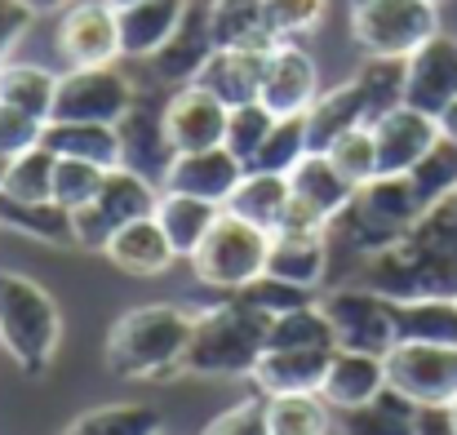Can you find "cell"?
<instances>
[{"label":"cell","instance_id":"8","mask_svg":"<svg viewBox=\"0 0 457 435\" xmlns=\"http://www.w3.org/2000/svg\"><path fill=\"white\" fill-rule=\"evenodd\" d=\"M155 200H160V187L152 178L116 164L107 169L98 196L80 209H71V236H76V249H89V254H103L112 245V236L138 218L155 213Z\"/></svg>","mask_w":457,"mask_h":435},{"label":"cell","instance_id":"41","mask_svg":"<svg viewBox=\"0 0 457 435\" xmlns=\"http://www.w3.org/2000/svg\"><path fill=\"white\" fill-rule=\"evenodd\" d=\"M311 151V134H306V116H276V130L267 134L262 151L253 155L249 169H271V173H289L298 160Z\"/></svg>","mask_w":457,"mask_h":435},{"label":"cell","instance_id":"55","mask_svg":"<svg viewBox=\"0 0 457 435\" xmlns=\"http://www.w3.org/2000/svg\"><path fill=\"white\" fill-rule=\"evenodd\" d=\"M112 9H125V4H138V0H107Z\"/></svg>","mask_w":457,"mask_h":435},{"label":"cell","instance_id":"23","mask_svg":"<svg viewBox=\"0 0 457 435\" xmlns=\"http://www.w3.org/2000/svg\"><path fill=\"white\" fill-rule=\"evenodd\" d=\"M227 205H213V200H200V196H187V191H164L160 187V200H155V222L164 227L169 245L178 258L191 263V254L204 245V236L213 231V222L222 218Z\"/></svg>","mask_w":457,"mask_h":435},{"label":"cell","instance_id":"11","mask_svg":"<svg viewBox=\"0 0 457 435\" xmlns=\"http://www.w3.org/2000/svg\"><path fill=\"white\" fill-rule=\"evenodd\" d=\"M134 107V85L129 76L112 67H67L58 76V98L49 121H94V125H116Z\"/></svg>","mask_w":457,"mask_h":435},{"label":"cell","instance_id":"28","mask_svg":"<svg viewBox=\"0 0 457 435\" xmlns=\"http://www.w3.org/2000/svg\"><path fill=\"white\" fill-rule=\"evenodd\" d=\"M120 13V49L125 58H152L155 49L169 45V36L178 31L187 0H138L116 9Z\"/></svg>","mask_w":457,"mask_h":435},{"label":"cell","instance_id":"54","mask_svg":"<svg viewBox=\"0 0 457 435\" xmlns=\"http://www.w3.org/2000/svg\"><path fill=\"white\" fill-rule=\"evenodd\" d=\"M4 178H9V155H0V191H4Z\"/></svg>","mask_w":457,"mask_h":435},{"label":"cell","instance_id":"4","mask_svg":"<svg viewBox=\"0 0 457 435\" xmlns=\"http://www.w3.org/2000/svg\"><path fill=\"white\" fill-rule=\"evenodd\" d=\"M271 315L249 306L236 293H222L213 306L195 311L191 347L182 360V373L195 378H249L258 356L267 351Z\"/></svg>","mask_w":457,"mask_h":435},{"label":"cell","instance_id":"52","mask_svg":"<svg viewBox=\"0 0 457 435\" xmlns=\"http://www.w3.org/2000/svg\"><path fill=\"white\" fill-rule=\"evenodd\" d=\"M436 125H440V138L457 146V98L445 107V112H440V116H436Z\"/></svg>","mask_w":457,"mask_h":435},{"label":"cell","instance_id":"34","mask_svg":"<svg viewBox=\"0 0 457 435\" xmlns=\"http://www.w3.org/2000/svg\"><path fill=\"white\" fill-rule=\"evenodd\" d=\"M400 342H449L457 347V297H404L395 302Z\"/></svg>","mask_w":457,"mask_h":435},{"label":"cell","instance_id":"26","mask_svg":"<svg viewBox=\"0 0 457 435\" xmlns=\"http://www.w3.org/2000/svg\"><path fill=\"white\" fill-rule=\"evenodd\" d=\"M328 231H306V236H294V231H276L271 236V258H267V272L280 276V280H294L303 289H315L328 280Z\"/></svg>","mask_w":457,"mask_h":435},{"label":"cell","instance_id":"9","mask_svg":"<svg viewBox=\"0 0 457 435\" xmlns=\"http://www.w3.org/2000/svg\"><path fill=\"white\" fill-rule=\"evenodd\" d=\"M320 306H324V315L333 324L337 351L386 356L400 342L395 297L369 289V285H328V293H320Z\"/></svg>","mask_w":457,"mask_h":435},{"label":"cell","instance_id":"39","mask_svg":"<svg viewBox=\"0 0 457 435\" xmlns=\"http://www.w3.org/2000/svg\"><path fill=\"white\" fill-rule=\"evenodd\" d=\"M404 80H409L404 58H373V54H364V63L355 67V85L364 89V103H369L373 121L404 103Z\"/></svg>","mask_w":457,"mask_h":435},{"label":"cell","instance_id":"10","mask_svg":"<svg viewBox=\"0 0 457 435\" xmlns=\"http://www.w3.org/2000/svg\"><path fill=\"white\" fill-rule=\"evenodd\" d=\"M386 387L422 405L457 400V347L449 342H395L386 351Z\"/></svg>","mask_w":457,"mask_h":435},{"label":"cell","instance_id":"7","mask_svg":"<svg viewBox=\"0 0 457 435\" xmlns=\"http://www.w3.org/2000/svg\"><path fill=\"white\" fill-rule=\"evenodd\" d=\"M440 31L431 0H351V40L373 58H409Z\"/></svg>","mask_w":457,"mask_h":435},{"label":"cell","instance_id":"58","mask_svg":"<svg viewBox=\"0 0 457 435\" xmlns=\"http://www.w3.org/2000/svg\"><path fill=\"white\" fill-rule=\"evenodd\" d=\"M160 435H164V431H160Z\"/></svg>","mask_w":457,"mask_h":435},{"label":"cell","instance_id":"2","mask_svg":"<svg viewBox=\"0 0 457 435\" xmlns=\"http://www.w3.org/2000/svg\"><path fill=\"white\" fill-rule=\"evenodd\" d=\"M422 209H427V200L418 196L409 173H382V178L364 182L351 196V205L328 222V254H333L328 272L337 267V276L346 280L364 258H373L386 245H395L422 218Z\"/></svg>","mask_w":457,"mask_h":435},{"label":"cell","instance_id":"37","mask_svg":"<svg viewBox=\"0 0 457 435\" xmlns=\"http://www.w3.org/2000/svg\"><path fill=\"white\" fill-rule=\"evenodd\" d=\"M267 347H298V351H337V338H333V324L315 302L306 306H294L285 315L271 320V333H267Z\"/></svg>","mask_w":457,"mask_h":435},{"label":"cell","instance_id":"16","mask_svg":"<svg viewBox=\"0 0 457 435\" xmlns=\"http://www.w3.org/2000/svg\"><path fill=\"white\" fill-rule=\"evenodd\" d=\"M409 80H404V103L418 112L440 116L457 98V36L436 31L422 49H413L404 58Z\"/></svg>","mask_w":457,"mask_h":435},{"label":"cell","instance_id":"6","mask_svg":"<svg viewBox=\"0 0 457 435\" xmlns=\"http://www.w3.org/2000/svg\"><path fill=\"white\" fill-rule=\"evenodd\" d=\"M267 258H271V231L222 209V218L204 236V245L191 254V272L204 289L240 293L249 280H258L267 272Z\"/></svg>","mask_w":457,"mask_h":435},{"label":"cell","instance_id":"1","mask_svg":"<svg viewBox=\"0 0 457 435\" xmlns=\"http://www.w3.org/2000/svg\"><path fill=\"white\" fill-rule=\"evenodd\" d=\"M342 285H369L395 302L457 297V182L422 209L395 245L364 258Z\"/></svg>","mask_w":457,"mask_h":435},{"label":"cell","instance_id":"24","mask_svg":"<svg viewBox=\"0 0 457 435\" xmlns=\"http://www.w3.org/2000/svg\"><path fill=\"white\" fill-rule=\"evenodd\" d=\"M360 125H373V116H369L364 89H360V85H355V76H351V80H342V85L324 89V94L311 103V112H306L311 151H328V146L346 134V130H360Z\"/></svg>","mask_w":457,"mask_h":435},{"label":"cell","instance_id":"3","mask_svg":"<svg viewBox=\"0 0 457 435\" xmlns=\"http://www.w3.org/2000/svg\"><path fill=\"white\" fill-rule=\"evenodd\" d=\"M195 311L173 302H143L129 306L107 329V369L129 382H160L178 378L187 347H191Z\"/></svg>","mask_w":457,"mask_h":435},{"label":"cell","instance_id":"27","mask_svg":"<svg viewBox=\"0 0 457 435\" xmlns=\"http://www.w3.org/2000/svg\"><path fill=\"white\" fill-rule=\"evenodd\" d=\"M262 67H267V49H213V58L195 80L209 94H218L227 107H240V103H258Z\"/></svg>","mask_w":457,"mask_h":435},{"label":"cell","instance_id":"33","mask_svg":"<svg viewBox=\"0 0 457 435\" xmlns=\"http://www.w3.org/2000/svg\"><path fill=\"white\" fill-rule=\"evenodd\" d=\"M342 435H418V405L386 387L369 405L342 414Z\"/></svg>","mask_w":457,"mask_h":435},{"label":"cell","instance_id":"15","mask_svg":"<svg viewBox=\"0 0 457 435\" xmlns=\"http://www.w3.org/2000/svg\"><path fill=\"white\" fill-rule=\"evenodd\" d=\"M227 116L231 107L209 94L200 80L191 85H178L164 103V130L178 151H204V146H222L227 138Z\"/></svg>","mask_w":457,"mask_h":435},{"label":"cell","instance_id":"20","mask_svg":"<svg viewBox=\"0 0 457 435\" xmlns=\"http://www.w3.org/2000/svg\"><path fill=\"white\" fill-rule=\"evenodd\" d=\"M378 391H386V356H369V351H333L320 396L328 400V409L351 414L360 405H369Z\"/></svg>","mask_w":457,"mask_h":435},{"label":"cell","instance_id":"25","mask_svg":"<svg viewBox=\"0 0 457 435\" xmlns=\"http://www.w3.org/2000/svg\"><path fill=\"white\" fill-rule=\"evenodd\" d=\"M289 187H294V196L311 205L315 213H324L328 222L351 205V196L360 191L337 164H333V155L328 151H306L303 160L289 169Z\"/></svg>","mask_w":457,"mask_h":435},{"label":"cell","instance_id":"36","mask_svg":"<svg viewBox=\"0 0 457 435\" xmlns=\"http://www.w3.org/2000/svg\"><path fill=\"white\" fill-rule=\"evenodd\" d=\"M62 435H160V409L125 400V405H98L67 422Z\"/></svg>","mask_w":457,"mask_h":435},{"label":"cell","instance_id":"42","mask_svg":"<svg viewBox=\"0 0 457 435\" xmlns=\"http://www.w3.org/2000/svg\"><path fill=\"white\" fill-rule=\"evenodd\" d=\"M271 130H276V112H267L262 103H240L227 116V138H222V146L231 155H240L245 164H253V155L262 151Z\"/></svg>","mask_w":457,"mask_h":435},{"label":"cell","instance_id":"44","mask_svg":"<svg viewBox=\"0 0 457 435\" xmlns=\"http://www.w3.org/2000/svg\"><path fill=\"white\" fill-rule=\"evenodd\" d=\"M107 169L94 164V160H71V155H58V169H54V200L62 209H80L98 196Z\"/></svg>","mask_w":457,"mask_h":435},{"label":"cell","instance_id":"46","mask_svg":"<svg viewBox=\"0 0 457 435\" xmlns=\"http://www.w3.org/2000/svg\"><path fill=\"white\" fill-rule=\"evenodd\" d=\"M324 9H328V0H267V22H271L276 45L315 31L320 18H324Z\"/></svg>","mask_w":457,"mask_h":435},{"label":"cell","instance_id":"31","mask_svg":"<svg viewBox=\"0 0 457 435\" xmlns=\"http://www.w3.org/2000/svg\"><path fill=\"white\" fill-rule=\"evenodd\" d=\"M0 227L31 236V240H45V245H58V249H67V245L76 249L71 209H62L58 200H13L0 191Z\"/></svg>","mask_w":457,"mask_h":435},{"label":"cell","instance_id":"51","mask_svg":"<svg viewBox=\"0 0 457 435\" xmlns=\"http://www.w3.org/2000/svg\"><path fill=\"white\" fill-rule=\"evenodd\" d=\"M418 435H457L449 405H422L418 409Z\"/></svg>","mask_w":457,"mask_h":435},{"label":"cell","instance_id":"43","mask_svg":"<svg viewBox=\"0 0 457 435\" xmlns=\"http://www.w3.org/2000/svg\"><path fill=\"white\" fill-rule=\"evenodd\" d=\"M328 155H333V164L355 182V187H364V182H373V178H382V155H378V138H373V125H360V130H346L337 143L328 146Z\"/></svg>","mask_w":457,"mask_h":435},{"label":"cell","instance_id":"22","mask_svg":"<svg viewBox=\"0 0 457 435\" xmlns=\"http://www.w3.org/2000/svg\"><path fill=\"white\" fill-rule=\"evenodd\" d=\"M333 351H298V347H267L249 373V382L262 396H289V391H320L324 369Z\"/></svg>","mask_w":457,"mask_h":435},{"label":"cell","instance_id":"18","mask_svg":"<svg viewBox=\"0 0 457 435\" xmlns=\"http://www.w3.org/2000/svg\"><path fill=\"white\" fill-rule=\"evenodd\" d=\"M245 160L231 155L227 146H204V151H178L169 173H164V191H187V196H200V200H213V205H227L231 191L240 187L245 178Z\"/></svg>","mask_w":457,"mask_h":435},{"label":"cell","instance_id":"45","mask_svg":"<svg viewBox=\"0 0 457 435\" xmlns=\"http://www.w3.org/2000/svg\"><path fill=\"white\" fill-rule=\"evenodd\" d=\"M236 297H245L249 306H258L262 315H271V320H276V315H285V311H294V306L315 302V289H303V285H294V280H280V276L262 272L258 280H249Z\"/></svg>","mask_w":457,"mask_h":435},{"label":"cell","instance_id":"35","mask_svg":"<svg viewBox=\"0 0 457 435\" xmlns=\"http://www.w3.org/2000/svg\"><path fill=\"white\" fill-rule=\"evenodd\" d=\"M54 98H58V76L40 63H4L0 67V103H13L40 121L54 116Z\"/></svg>","mask_w":457,"mask_h":435},{"label":"cell","instance_id":"29","mask_svg":"<svg viewBox=\"0 0 457 435\" xmlns=\"http://www.w3.org/2000/svg\"><path fill=\"white\" fill-rule=\"evenodd\" d=\"M289 200H294L289 173L245 169V178H240V187L231 191L227 209H231V213H240V218H249V222H258L262 231H276V227H280V218H285V209H289Z\"/></svg>","mask_w":457,"mask_h":435},{"label":"cell","instance_id":"53","mask_svg":"<svg viewBox=\"0 0 457 435\" xmlns=\"http://www.w3.org/2000/svg\"><path fill=\"white\" fill-rule=\"evenodd\" d=\"M22 4H31L36 13H58V9H67V4H76V0H22Z\"/></svg>","mask_w":457,"mask_h":435},{"label":"cell","instance_id":"21","mask_svg":"<svg viewBox=\"0 0 457 435\" xmlns=\"http://www.w3.org/2000/svg\"><path fill=\"white\" fill-rule=\"evenodd\" d=\"M103 254H107V263H112L116 272L138 276V280L164 276V272L178 263V254H173V245H169L164 227L155 222V213L138 218V222H129V227H120Z\"/></svg>","mask_w":457,"mask_h":435},{"label":"cell","instance_id":"57","mask_svg":"<svg viewBox=\"0 0 457 435\" xmlns=\"http://www.w3.org/2000/svg\"><path fill=\"white\" fill-rule=\"evenodd\" d=\"M431 4H445V0H431Z\"/></svg>","mask_w":457,"mask_h":435},{"label":"cell","instance_id":"50","mask_svg":"<svg viewBox=\"0 0 457 435\" xmlns=\"http://www.w3.org/2000/svg\"><path fill=\"white\" fill-rule=\"evenodd\" d=\"M36 22V9L22 4V0H0V67L9 63V54L18 49V40L31 31Z\"/></svg>","mask_w":457,"mask_h":435},{"label":"cell","instance_id":"47","mask_svg":"<svg viewBox=\"0 0 457 435\" xmlns=\"http://www.w3.org/2000/svg\"><path fill=\"white\" fill-rule=\"evenodd\" d=\"M200 435H271V422H267V396H245L236 400L231 409H222Z\"/></svg>","mask_w":457,"mask_h":435},{"label":"cell","instance_id":"49","mask_svg":"<svg viewBox=\"0 0 457 435\" xmlns=\"http://www.w3.org/2000/svg\"><path fill=\"white\" fill-rule=\"evenodd\" d=\"M45 125H49V121H40V116H31V112L13 107V103H0V155H9V160H13V155H22V151L40 146Z\"/></svg>","mask_w":457,"mask_h":435},{"label":"cell","instance_id":"38","mask_svg":"<svg viewBox=\"0 0 457 435\" xmlns=\"http://www.w3.org/2000/svg\"><path fill=\"white\" fill-rule=\"evenodd\" d=\"M328 400L320 391H289V396H267V422L271 435H328Z\"/></svg>","mask_w":457,"mask_h":435},{"label":"cell","instance_id":"30","mask_svg":"<svg viewBox=\"0 0 457 435\" xmlns=\"http://www.w3.org/2000/svg\"><path fill=\"white\" fill-rule=\"evenodd\" d=\"M54 155H71V160H94L103 169L120 164V134L116 125H94V121H49L45 138Z\"/></svg>","mask_w":457,"mask_h":435},{"label":"cell","instance_id":"40","mask_svg":"<svg viewBox=\"0 0 457 435\" xmlns=\"http://www.w3.org/2000/svg\"><path fill=\"white\" fill-rule=\"evenodd\" d=\"M54 169H58V155L45 143L13 155L9 178H4V196H13V200H54Z\"/></svg>","mask_w":457,"mask_h":435},{"label":"cell","instance_id":"19","mask_svg":"<svg viewBox=\"0 0 457 435\" xmlns=\"http://www.w3.org/2000/svg\"><path fill=\"white\" fill-rule=\"evenodd\" d=\"M116 134H120V164L152 178L155 187H164V173L178 155V146L164 130V112H152L143 103H134L120 121H116Z\"/></svg>","mask_w":457,"mask_h":435},{"label":"cell","instance_id":"56","mask_svg":"<svg viewBox=\"0 0 457 435\" xmlns=\"http://www.w3.org/2000/svg\"><path fill=\"white\" fill-rule=\"evenodd\" d=\"M449 414H453V427H457V400H453V405H449Z\"/></svg>","mask_w":457,"mask_h":435},{"label":"cell","instance_id":"17","mask_svg":"<svg viewBox=\"0 0 457 435\" xmlns=\"http://www.w3.org/2000/svg\"><path fill=\"white\" fill-rule=\"evenodd\" d=\"M373 138H378V155H382V173H413L436 151L440 125L431 112L400 103L373 121Z\"/></svg>","mask_w":457,"mask_h":435},{"label":"cell","instance_id":"14","mask_svg":"<svg viewBox=\"0 0 457 435\" xmlns=\"http://www.w3.org/2000/svg\"><path fill=\"white\" fill-rule=\"evenodd\" d=\"M213 49H218V40H213V0H187V13H182L178 31L147 63H152V76L160 85L178 89V85H191L204 71Z\"/></svg>","mask_w":457,"mask_h":435},{"label":"cell","instance_id":"5","mask_svg":"<svg viewBox=\"0 0 457 435\" xmlns=\"http://www.w3.org/2000/svg\"><path fill=\"white\" fill-rule=\"evenodd\" d=\"M62 347V306L40 280L0 267V351L18 373H49Z\"/></svg>","mask_w":457,"mask_h":435},{"label":"cell","instance_id":"13","mask_svg":"<svg viewBox=\"0 0 457 435\" xmlns=\"http://www.w3.org/2000/svg\"><path fill=\"white\" fill-rule=\"evenodd\" d=\"M320 67L298 40H280L267 49V67H262V89L258 103L276 116H306L311 103L320 98Z\"/></svg>","mask_w":457,"mask_h":435},{"label":"cell","instance_id":"32","mask_svg":"<svg viewBox=\"0 0 457 435\" xmlns=\"http://www.w3.org/2000/svg\"><path fill=\"white\" fill-rule=\"evenodd\" d=\"M213 40L218 49H271L267 0H213Z\"/></svg>","mask_w":457,"mask_h":435},{"label":"cell","instance_id":"12","mask_svg":"<svg viewBox=\"0 0 457 435\" xmlns=\"http://www.w3.org/2000/svg\"><path fill=\"white\" fill-rule=\"evenodd\" d=\"M54 45H58V58L67 67H112L116 58H125L120 13L107 0H76L62 9Z\"/></svg>","mask_w":457,"mask_h":435},{"label":"cell","instance_id":"48","mask_svg":"<svg viewBox=\"0 0 457 435\" xmlns=\"http://www.w3.org/2000/svg\"><path fill=\"white\" fill-rule=\"evenodd\" d=\"M409 178H413L418 196L431 205L436 196H445V191L457 182V146L440 138V143H436V151H431V155H427V160H422V164L409 173Z\"/></svg>","mask_w":457,"mask_h":435}]
</instances>
